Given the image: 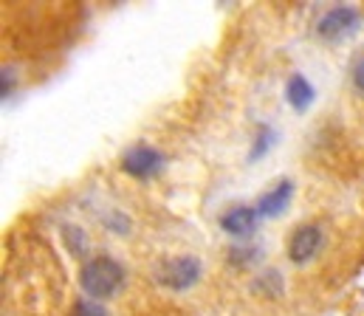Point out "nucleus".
I'll list each match as a JSON object with an SVG mask.
<instances>
[{
	"mask_svg": "<svg viewBox=\"0 0 364 316\" xmlns=\"http://www.w3.org/2000/svg\"><path fill=\"white\" fill-rule=\"evenodd\" d=\"M124 283V268L119 260L107 257V254H96L91 260L82 263L80 268V285L85 291V297L93 303L110 300Z\"/></svg>",
	"mask_w": 364,
	"mask_h": 316,
	"instance_id": "f257e3e1",
	"label": "nucleus"
},
{
	"mask_svg": "<svg viewBox=\"0 0 364 316\" xmlns=\"http://www.w3.org/2000/svg\"><path fill=\"white\" fill-rule=\"evenodd\" d=\"M156 283L170 288V291H186L200 280V260L192 254H178V257H167L156 266L153 271Z\"/></svg>",
	"mask_w": 364,
	"mask_h": 316,
	"instance_id": "f03ea898",
	"label": "nucleus"
},
{
	"mask_svg": "<svg viewBox=\"0 0 364 316\" xmlns=\"http://www.w3.org/2000/svg\"><path fill=\"white\" fill-rule=\"evenodd\" d=\"M161 167H164V156H161V150H156L153 144H136V147H130V150L124 153V158H122V170H124L127 175H133V178H150V175H156Z\"/></svg>",
	"mask_w": 364,
	"mask_h": 316,
	"instance_id": "7ed1b4c3",
	"label": "nucleus"
},
{
	"mask_svg": "<svg viewBox=\"0 0 364 316\" xmlns=\"http://www.w3.org/2000/svg\"><path fill=\"white\" fill-rule=\"evenodd\" d=\"M356 26H359V11L356 9H350V6H333V9H328L322 14L316 31L325 40H339V37L350 34Z\"/></svg>",
	"mask_w": 364,
	"mask_h": 316,
	"instance_id": "20e7f679",
	"label": "nucleus"
},
{
	"mask_svg": "<svg viewBox=\"0 0 364 316\" xmlns=\"http://www.w3.org/2000/svg\"><path fill=\"white\" fill-rule=\"evenodd\" d=\"M319 243H322V229L319 226H314V223L296 226L291 240H288V254H291L294 263H308L319 251Z\"/></svg>",
	"mask_w": 364,
	"mask_h": 316,
	"instance_id": "39448f33",
	"label": "nucleus"
},
{
	"mask_svg": "<svg viewBox=\"0 0 364 316\" xmlns=\"http://www.w3.org/2000/svg\"><path fill=\"white\" fill-rule=\"evenodd\" d=\"M257 217L260 214L252 207H235V209H229L220 217V226H223V231H229L235 237H249L255 231V226H257Z\"/></svg>",
	"mask_w": 364,
	"mask_h": 316,
	"instance_id": "423d86ee",
	"label": "nucleus"
},
{
	"mask_svg": "<svg viewBox=\"0 0 364 316\" xmlns=\"http://www.w3.org/2000/svg\"><path fill=\"white\" fill-rule=\"evenodd\" d=\"M291 195H294V184H291V181L274 184L266 195H260V201H257V214H260V217H274V214L285 212V207L291 204Z\"/></svg>",
	"mask_w": 364,
	"mask_h": 316,
	"instance_id": "0eeeda50",
	"label": "nucleus"
},
{
	"mask_svg": "<svg viewBox=\"0 0 364 316\" xmlns=\"http://www.w3.org/2000/svg\"><path fill=\"white\" fill-rule=\"evenodd\" d=\"M285 97H288V105L294 107V110H308L316 94H314L311 82L302 74H294L288 80V85H285Z\"/></svg>",
	"mask_w": 364,
	"mask_h": 316,
	"instance_id": "6e6552de",
	"label": "nucleus"
},
{
	"mask_svg": "<svg viewBox=\"0 0 364 316\" xmlns=\"http://www.w3.org/2000/svg\"><path fill=\"white\" fill-rule=\"evenodd\" d=\"M68 316H107V311L102 308V303H93V300H80L74 308H71V314Z\"/></svg>",
	"mask_w": 364,
	"mask_h": 316,
	"instance_id": "1a4fd4ad",
	"label": "nucleus"
},
{
	"mask_svg": "<svg viewBox=\"0 0 364 316\" xmlns=\"http://www.w3.org/2000/svg\"><path fill=\"white\" fill-rule=\"evenodd\" d=\"M272 144H274V130L263 124V127H260V138H257V147L252 150V158H260V156H263V153H266Z\"/></svg>",
	"mask_w": 364,
	"mask_h": 316,
	"instance_id": "9d476101",
	"label": "nucleus"
},
{
	"mask_svg": "<svg viewBox=\"0 0 364 316\" xmlns=\"http://www.w3.org/2000/svg\"><path fill=\"white\" fill-rule=\"evenodd\" d=\"M353 85L359 94H364V57L353 65Z\"/></svg>",
	"mask_w": 364,
	"mask_h": 316,
	"instance_id": "9b49d317",
	"label": "nucleus"
}]
</instances>
